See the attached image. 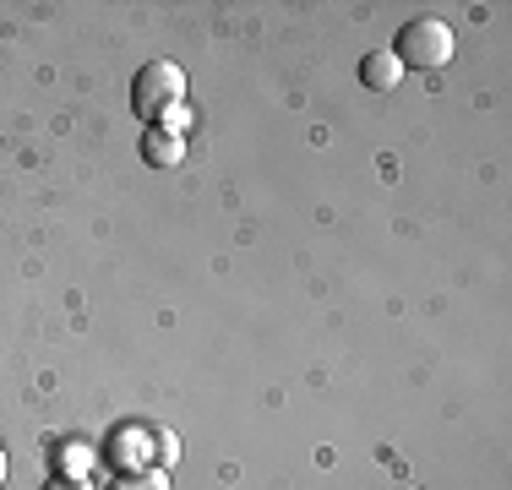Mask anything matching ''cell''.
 Returning <instances> with one entry per match:
<instances>
[{
	"label": "cell",
	"mask_w": 512,
	"mask_h": 490,
	"mask_svg": "<svg viewBox=\"0 0 512 490\" xmlns=\"http://www.w3.org/2000/svg\"><path fill=\"white\" fill-rule=\"evenodd\" d=\"M387 55H393L398 66L436 71V66H447V60H453V28H447V22H436V17H420V22H409V28L398 33V44L387 49Z\"/></svg>",
	"instance_id": "6da1fadb"
},
{
	"label": "cell",
	"mask_w": 512,
	"mask_h": 490,
	"mask_svg": "<svg viewBox=\"0 0 512 490\" xmlns=\"http://www.w3.org/2000/svg\"><path fill=\"white\" fill-rule=\"evenodd\" d=\"M180 98H186V71L169 66V60H153V66H142L137 82H131V104H137L142 120L175 115Z\"/></svg>",
	"instance_id": "7a4b0ae2"
},
{
	"label": "cell",
	"mask_w": 512,
	"mask_h": 490,
	"mask_svg": "<svg viewBox=\"0 0 512 490\" xmlns=\"http://www.w3.org/2000/svg\"><path fill=\"white\" fill-rule=\"evenodd\" d=\"M360 82L371 93H393L398 82H404V66H398L393 55H387V49H376V55H365L360 60Z\"/></svg>",
	"instance_id": "3957f363"
},
{
	"label": "cell",
	"mask_w": 512,
	"mask_h": 490,
	"mask_svg": "<svg viewBox=\"0 0 512 490\" xmlns=\"http://www.w3.org/2000/svg\"><path fill=\"white\" fill-rule=\"evenodd\" d=\"M142 158H148L153 169H175L180 158H186V142L175 137V131H148V137H142Z\"/></svg>",
	"instance_id": "277c9868"
},
{
	"label": "cell",
	"mask_w": 512,
	"mask_h": 490,
	"mask_svg": "<svg viewBox=\"0 0 512 490\" xmlns=\"http://www.w3.org/2000/svg\"><path fill=\"white\" fill-rule=\"evenodd\" d=\"M115 447H120V452H115L120 463H142V458H148V436H142V431H120Z\"/></svg>",
	"instance_id": "5b68a950"
},
{
	"label": "cell",
	"mask_w": 512,
	"mask_h": 490,
	"mask_svg": "<svg viewBox=\"0 0 512 490\" xmlns=\"http://www.w3.org/2000/svg\"><path fill=\"white\" fill-rule=\"evenodd\" d=\"M115 490H169V485H164V474H126Z\"/></svg>",
	"instance_id": "8992f818"
},
{
	"label": "cell",
	"mask_w": 512,
	"mask_h": 490,
	"mask_svg": "<svg viewBox=\"0 0 512 490\" xmlns=\"http://www.w3.org/2000/svg\"><path fill=\"white\" fill-rule=\"evenodd\" d=\"M82 463H88V452H82V441H66V452H60V469H82Z\"/></svg>",
	"instance_id": "52a82bcc"
},
{
	"label": "cell",
	"mask_w": 512,
	"mask_h": 490,
	"mask_svg": "<svg viewBox=\"0 0 512 490\" xmlns=\"http://www.w3.org/2000/svg\"><path fill=\"white\" fill-rule=\"evenodd\" d=\"M44 490H88L82 480H55V485H44Z\"/></svg>",
	"instance_id": "ba28073f"
},
{
	"label": "cell",
	"mask_w": 512,
	"mask_h": 490,
	"mask_svg": "<svg viewBox=\"0 0 512 490\" xmlns=\"http://www.w3.org/2000/svg\"><path fill=\"white\" fill-rule=\"evenodd\" d=\"M0 485H6V452H0Z\"/></svg>",
	"instance_id": "9c48e42d"
},
{
	"label": "cell",
	"mask_w": 512,
	"mask_h": 490,
	"mask_svg": "<svg viewBox=\"0 0 512 490\" xmlns=\"http://www.w3.org/2000/svg\"><path fill=\"white\" fill-rule=\"evenodd\" d=\"M398 490H414V485H398Z\"/></svg>",
	"instance_id": "30bf717a"
}]
</instances>
